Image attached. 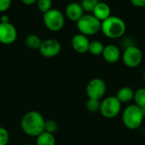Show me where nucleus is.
Listing matches in <instances>:
<instances>
[{
  "label": "nucleus",
  "instance_id": "f257e3e1",
  "mask_svg": "<svg viewBox=\"0 0 145 145\" xmlns=\"http://www.w3.org/2000/svg\"><path fill=\"white\" fill-rule=\"evenodd\" d=\"M45 120L41 113L31 110L25 113L20 121V127L25 134L30 137H37L44 132Z\"/></svg>",
  "mask_w": 145,
  "mask_h": 145
},
{
  "label": "nucleus",
  "instance_id": "f03ea898",
  "mask_svg": "<svg viewBox=\"0 0 145 145\" xmlns=\"http://www.w3.org/2000/svg\"><path fill=\"white\" fill-rule=\"evenodd\" d=\"M126 30L127 25L125 21L118 16L110 15L109 18L101 22L100 31L109 38H119L125 34Z\"/></svg>",
  "mask_w": 145,
  "mask_h": 145
},
{
  "label": "nucleus",
  "instance_id": "7ed1b4c3",
  "mask_svg": "<svg viewBox=\"0 0 145 145\" xmlns=\"http://www.w3.org/2000/svg\"><path fill=\"white\" fill-rule=\"evenodd\" d=\"M144 119L143 109L136 105H131L125 108L122 112V121L126 127L136 130L141 127Z\"/></svg>",
  "mask_w": 145,
  "mask_h": 145
},
{
  "label": "nucleus",
  "instance_id": "20e7f679",
  "mask_svg": "<svg viewBox=\"0 0 145 145\" xmlns=\"http://www.w3.org/2000/svg\"><path fill=\"white\" fill-rule=\"evenodd\" d=\"M80 33L86 36H93L101 30V21L93 14H83L76 21Z\"/></svg>",
  "mask_w": 145,
  "mask_h": 145
},
{
  "label": "nucleus",
  "instance_id": "39448f33",
  "mask_svg": "<svg viewBox=\"0 0 145 145\" xmlns=\"http://www.w3.org/2000/svg\"><path fill=\"white\" fill-rule=\"evenodd\" d=\"M43 22L48 30L58 31L63 28L65 25V18L59 9L51 8L43 14Z\"/></svg>",
  "mask_w": 145,
  "mask_h": 145
},
{
  "label": "nucleus",
  "instance_id": "423d86ee",
  "mask_svg": "<svg viewBox=\"0 0 145 145\" xmlns=\"http://www.w3.org/2000/svg\"><path fill=\"white\" fill-rule=\"evenodd\" d=\"M121 109V103L117 99V98L116 96H110L101 102L99 111L104 117L112 119L118 116Z\"/></svg>",
  "mask_w": 145,
  "mask_h": 145
},
{
  "label": "nucleus",
  "instance_id": "0eeeda50",
  "mask_svg": "<svg viewBox=\"0 0 145 145\" xmlns=\"http://www.w3.org/2000/svg\"><path fill=\"white\" fill-rule=\"evenodd\" d=\"M121 58L126 66L129 68H136L143 60V54L139 48L136 46H129L124 50Z\"/></svg>",
  "mask_w": 145,
  "mask_h": 145
},
{
  "label": "nucleus",
  "instance_id": "6e6552de",
  "mask_svg": "<svg viewBox=\"0 0 145 145\" xmlns=\"http://www.w3.org/2000/svg\"><path fill=\"white\" fill-rule=\"evenodd\" d=\"M106 93V83L101 78L92 79L86 87V93L88 99H102Z\"/></svg>",
  "mask_w": 145,
  "mask_h": 145
},
{
  "label": "nucleus",
  "instance_id": "1a4fd4ad",
  "mask_svg": "<svg viewBox=\"0 0 145 145\" xmlns=\"http://www.w3.org/2000/svg\"><path fill=\"white\" fill-rule=\"evenodd\" d=\"M38 50L43 57L53 58L60 53L61 44L56 39H47L42 42Z\"/></svg>",
  "mask_w": 145,
  "mask_h": 145
},
{
  "label": "nucleus",
  "instance_id": "9d476101",
  "mask_svg": "<svg viewBox=\"0 0 145 145\" xmlns=\"http://www.w3.org/2000/svg\"><path fill=\"white\" fill-rule=\"evenodd\" d=\"M17 38V31L10 22H0V42L9 45L14 42Z\"/></svg>",
  "mask_w": 145,
  "mask_h": 145
},
{
  "label": "nucleus",
  "instance_id": "9b49d317",
  "mask_svg": "<svg viewBox=\"0 0 145 145\" xmlns=\"http://www.w3.org/2000/svg\"><path fill=\"white\" fill-rule=\"evenodd\" d=\"M89 44H90V41L88 36L83 35L82 33H78L75 35L71 39L72 48L79 54H85L88 52Z\"/></svg>",
  "mask_w": 145,
  "mask_h": 145
},
{
  "label": "nucleus",
  "instance_id": "f8f14e48",
  "mask_svg": "<svg viewBox=\"0 0 145 145\" xmlns=\"http://www.w3.org/2000/svg\"><path fill=\"white\" fill-rule=\"evenodd\" d=\"M104 59L110 64L116 63L121 58V51L119 48L114 44H109L105 46L104 51L102 53Z\"/></svg>",
  "mask_w": 145,
  "mask_h": 145
},
{
  "label": "nucleus",
  "instance_id": "ddd939ff",
  "mask_svg": "<svg viewBox=\"0 0 145 145\" xmlns=\"http://www.w3.org/2000/svg\"><path fill=\"white\" fill-rule=\"evenodd\" d=\"M84 10L78 3H71L65 8V14L69 20L76 22L84 14Z\"/></svg>",
  "mask_w": 145,
  "mask_h": 145
},
{
  "label": "nucleus",
  "instance_id": "4468645a",
  "mask_svg": "<svg viewBox=\"0 0 145 145\" xmlns=\"http://www.w3.org/2000/svg\"><path fill=\"white\" fill-rule=\"evenodd\" d=\"M111 8L109 6V4L103 3V2H99L98 4L95 6L94 9L93 10V15H94L101 22L107 18H109L111 14Z\"/></svg>",
  "mask_w": 145,
  "mask_h": 145
},
{
  "label": "nucleus",
  "instance_id": "2eb2a0df",
  "mask_svg": "<svg viewBox=\"0 0 145 145\" xmlns=\"http://www.w3.org/2000/svg\"><path fill=\"white\" fill-rule=\"evenodd\" d=\"M116 97L121 103H128L133 99L134 91L130 87H122L117 91Z\"/></svg>",
  "mask_w": 145,
  "mask_h": 145
},
{
  "label": "nucleus",
  "instance_id": "dca6fc26",
  "mask_svg": "<svg viewBox=\"0 0 145 145\" xmlns=\"http://www.w3.org/2000/svg\"><path fill=\"white\" fill-rule=\"evenodd\" d=\"M56 140L54 135L47 132H42L36 138V145H55Z\"/></svg>",
  "mask_w": 145,
  "mask_h": 145
},
{
  "label": "nucleus",
  "instance_id": "f3484780",
  "mask_svg": "<svg viewBox=\"0 0 145 145\" xmlns=\"http://www.w3.org/2000/svg\"><path fill=\"white\" fill-rule=\"evenodd\" d=\"M42 42V41L41 40V38L34 34L29 35L25 38V44L31 49H39Z\"/></svg>",
  "mask_w": 145,
  "mask_h": 145
},
{
  "label": "nucleus",
  "instance_id": "a211bd4d",
  "mask_svg": "<svg viewBox=\"0 0 145 145\" xmlns=\"http://www.w3.org/2000/svg\"><path fill=\"white\" fill-rule=\"evenodd\" d=\"M105 48V45L99 41H93L90 42L88 52L93 55H100L102 54Z\"/></svg>",
  "mask_w": 145,
  "mask_h": 145
},
{
  "label": "nucleus",
  "instance_id": "6ab92c4d",
  "mask_svg": "<svg viewBox=\"0 0 145 145\" xmlns=\"http://www.w3.org/2000/svg\"><path fill=\"white\" fill-rule=\"evenodd\" d=\"M135 105H138L140 108L145 107V88H138L136 92H134V97H133Z\"/></svg>",
  "mask_w": 145,
  "mask_h": 145
},
{
  "label": "nucleus",
  "instance_id": "aec40b11",
  "mask_svg": "<svg viewBox=\"0 0 145 145\" xmlns=\"http://www.w3.org/2000/svg\"><path fill=\"white\" fill-rule=\"evenodd\" d=\"M100 105H101V102L99 99H88V100L87 102V105H86V107H87V110L89 112L96 113V112L99 111V110H100Z\"/></svg>",
  "mask_w": 145,
  "mask_h": 145
},
{
  "label": "nucleus",
  "instance_id": "412c9836",
  "mask_svg": "<svg viewBox=\"0 0 145 145\" xmlns=\"http://www.w3.org/2000/svg\"><path fill=\"white\" fill-rule=\"evenodd\" d=\"M99 0H82L80 3L82 9L86 12H93L95 6L98 4Z\"/></svg>",
  "mask_w": 145,
  "mask_h": 145
},
{
  "label": "nucleus",
  "instance_id": "4be33fe9",
  "mask_svg": "<svg viewBox=\"0 0 145 145\" xmlns=\"http://www.w3.org/2000/svg\"><path fill=\"white\" fill-rule=\"evenodd\" d=\"M58 130V124L54 120H48L45 121L44 124V132H47L48 133L54 134Z\"/></svg>",
  "mask_w": 145,
  "mask_h": 145
},
{
  "label": "nucleus",
  "instance_id": "5701e85b",
  "mask_svg": "<svg viewBox=\"0 0 145 145\" xmlns=\"http://www.w3.org/2000/svg\"><path fill=\"white\" fill-rule=\"evenodd\" d=\"M37 6L41 12L43 14L51 9L52 7V0H37Z\"/></svg>",
  "mask_w": 145,
  "mask_h": 145
},
{
  "label": "nucleus",
  "instance_id": "b1692460",
  "mask_svg": "<svg viewBox=\"0 0 145 145\" xmlns=\"http://www.w3.org/2000/svg\"><path fill=\"white\" fill-rule=\"evenodd\" d=\"M9 134L6 128L0 127V145L8 144Z\"/></svg>",
  "mask_w": 145,
  "mask_h": 145
},
{
  "label": "nucleus",
  "instance_id": "393cba45",
  "mask_svg": "<svg viewBox=\"0 0 145 145\" xmlns=\"http://www.w3.org/2000/svg\"><path fill=\"white\" fill-rule=\"evenodd\" d=\"M11 0H0V12H5L9 8Z\"/></svg>",
  "mask_w": 145,
  "mask_h": 145
},
{
  "label": "nucleus",
  "instance_id": "a878e982",
  "mask_svg": "<svg viewBox=\"0 0 145 145\" xmlns=\"http://www.w3.org/2000/svg\"><path fill=\"white\" fill-rule=\"evenodd\" d=\"M132 4L138 8H144L145 0H130Z\"/></svg>",
  "mask_w": 145,
  "mask_h": 145
},
{
  "label": "nucleus",
  "instance_id": "bb28decb",
  "mask_svg": "<svg viewBox=\"0 0 145 145\" xmlns=\"http://www.w3.org/2000/svg\"><path fill=\"white\" fill-rule=\"evenodd\" d=\"M23 3L26 4V5H31L33 3H35L37 0H21Z\"/></svg>",
  "mask_w": 145,
  "mask_h": 145
},
{
  "label": "nucleus",
  "instance_id": "cd10ccee",
  "mask_svg": "<svg viewBox=\"0 0 145 145\" xmlns=\"http://www.w3.org/2000/svg\"><path fill=\"white\" fill-rule=\"evenodd\" d=\"M1 22L2 23H6V22H9L8 21V16L7 14H3L1 16Z\"/></svg>",
  "mask_w": 145,
  "mask_h": 145
},
{
  "label": "nucleus",
  "instance_id": "c85d7f7f",
  "mask_svg": "<svg viewBox=\"0 0 145 145\" xmlns=\"http://www.w3.org/2000/svg\"><path fill=\"white\" fill-rule=\"evenodd\" d=\"M143 112H144V117H145V107L144 108H143Z\"/></svg>",
  "mask_w": 145,
  "mask_h": 145
},
{
  "label": "nucleus",
  "instance_id": "c756f323",
  "mask_svg": "<svg viewBox=\"0 0 145 145\" xmlns=\"http://www.w3.org/2000/svg\"><path fill=\"white\" fill-rule=\"evenodd\" d=\"M144 82H145V71H144Z\"/></svg>",
  "mask_w": 145,
  "mask_h": 145
},
{
  "label": "nucleus",
  "instance_id": "7c9ffc66",
  "mask_svg": "<svg viewBox=\"0 0 145 145\" xmlns=\"http://www.w3.org/2000/svg\"><path fill=\"white\" fill-rule=\"evenodd\" d=\"M23 145H32V144H23Z\"/></svg>",
  "mask_w": 145,
  "mask_h": 145
},
{
  "label": "nucleus",
  "instance_id": "2f4dec72",
  "mask_svg": "<svg viewBox=\"0 0 145 145\" xmlns=\"http://www.w3.org/2000/svg\"><path fill=\"white\" fill-rule=\"evenodd\" d=\"M7 145H8V144H7Z\"/></svg>",
  "mask_w": 145,
  "mask_h": 145
}]
</instances>
